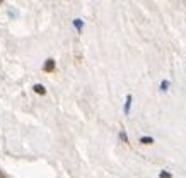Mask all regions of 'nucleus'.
I'll return each instance as SVG.
<instances>
[{
    "label": "nucleus",
    "mask_w": 186,
    "mask_h": 178,
    "mask_svg": "<svg viewBox=\"0 0 186 178\" xmlns=\"http://www.w3.org/2000/svg\"><path fill=\"white\" fill-rule=\"evenodd\" d=\"M55 67H57V62H55L53 58H48V60L43 63V72H48V74H50V72L55 70Z\"/></svg>",
    "instance_id": "1"
},
{
    "label": "nucleus",
    "mask_w": 186,
    "mask_h": 178,
    "mask_svg": "<svg viewBox=\"0 0 186 178\" xmlns=\"http://www.w3.org/2000/svg\"><path fill=\"white\" fill-rule=\"evenodd\" d=\"M33 91L36 92V94H41V96H45V94H46V87L43 86V84H34V86H33Z\"/></svg>",
    "instance_id": "2"
},
{
    "label": "nucleus",
    "mask_w": 186,
    "mask_h": 178,
    "mask_svg": "<svg viewBox=\"0 0 186 178\" xmlns=\"http://www.w3.org/2000/svg\"><path fill=\"white\" fill-rule=\"evenodd\" d=\"M130 106H131V96H126V103H125V113H128L130 111Z\"/></svg>",
    "instance_id": "3"
},
{
    "label": "nucleus",
    "mask_w": 186,
    "mask_h": 178,
    "mask_svg": "<svg viewBox=\"0 0 186 178\" xmlns=\"http://www.w3.org/2000/svg\"><path fill=\"white\" fill-rule=\"evenodd\" d=\"M140 142L149 146V144H154V139H152V137H140Z\"/></svg>",
    "instance_id": "4"
},
{
    "label": "nucleus",
    "mask_w": 186,
    "mask_h": 178,
    "mask_svg": "<svg viewBox=\"0 0 186 178\" xmlns=\"http://www.w3.org/2000/svg\"><path fill=\"white\" fill-rule=\"evenodd\" d=\"M159 176H161V178H171L172 175H171L169 171H161V175H159Z\"/></svg>",
    "instance_id": "5"
},
{
    "label": "nucleus",
    "mask_w": 186,
    "mask_h": 178,
    "mask_svg": "<svg viewBox=\"0 0 186 178\" xmlns=\"http://www.w3.org/2000/svg\"><path fill=\"white\" fill-rule=\"evenodd\" d=\"M167 87H169V82H167V80H162V84H161V89H162V91H167Z\"/></svg>",
    "instance_id": "6"
},
{
    "label": "nucleus",
    "mask_w": 186,
    "mask_h": 178,
    "mask_svg": "<svg viewBox=\"0 0 186 178\" xmlns=\"http://www.w3.org/2000/svg\"><path fill=\"white\" fill-rule=\"evenodd\" d=\"M73 24H75V28H77V29L82 28V21H80V19H75V21H73Z\"/></svg>",
    "instance_id": "7"
},
{
    "label": "nucleus",
    "mask_w": 186,
    "mask_h": 178,
    "mask_svg": "<svg viewBox=\"0 0 186 178\" xmlns=\"http://www.w3.org/2000/svg\"><path fill=\"white\" fill-rule=\"evenodd\" d=\"M119 137H121V140H123L125 144H128V137H126V134H125V132H121V134H119Z\"/></svg>",
    "instance_id": "8"
},
{
    "label": "nucleus",
    "mask_w": 186,
    "mask_h": 178,
    "mask_svg": "<svg viewBox=\"0 0 186 178\" xmlns=\"http://www.w3.org/2000/svg\"><path fill=\"white\" fill-rule=\"evenodd\" d=\"M0 178H7V176H5V175H4L2 171H0Z\"/></svg>",
    "instance_id": "9"
},
{
    "label": "nucleus",
    "mask_w": 186,
    "mask_h": 178,
    "mask_svg": "<svg viewBox=\"0 0 186 178\" xmlns=\"http://www.w3.org/2000/svg\"><path fill=\"white\" fill-rule=\"evenodd\" d=\"M2 2H4V0H0V4H2Z\"/></svg>",
    "instance_id": "10"
}]
</instances>
